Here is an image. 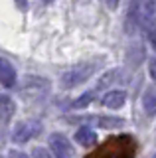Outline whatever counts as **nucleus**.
Segmentation results:
<instances>
[{
    "label": "nucleus",
    "mask_w": 156,
    "mask_h": 158,
    "mask_svg": "<svg viewBox=\"0 0 156 158\" xmlns=\"http://www.w3.org/2000/svg\"><path fill=\"white\" fill-rule=\"evenodd\" d=\"M97 71H99V63H97V61H83V63H77V65H73V67L67 69V71L61 73L60 83H61L63 89H73V87L81 85V83L89 81V79L93 77Z\"/></svg>",
    "instance_id": "1"
},
{
    "label": "nucleus",
    "mask_w": 156,
    "mask_h": 158,
    "mask_svg": "<svg viewBox=\"0 0 156 158\" xmlns=\"http://www.w3.org/2000/svg\"><path fill=\"white\" fill-rule=\"evenodd\" d=\"M22 93L30 99H40L43 95H47L50 91V81L46 77H40V75H26L22 79Z\"/></svg>",
    "instance_id": "2"
},
{
    "label": "nucleus",
    "mask_w": 156,
    "mask_h": 158,
    "mask_svg": "<svg viewBox=\"0 0 156 158\" xmlns=\"http://www.w3.org/2000/svg\"><path fill=\"white\" fill-rule=\"evenodd\" d=\"M140 8V30L148 34V38L156 32V0H138Z\"/></svg>",
    "instance_id": "3"
},
{
    "label": "nucleus",
    "mask_w": 156,
    "mask_h": 158,
    "mask_svg": "<svg viewBox=\"0 0 156 158\" xmlns=\"http://www.w3.org/2000/svg\"><path fill=\"white\" fill-rule=\"evenodd\" d=\"M42 131V125L38 121H20L12 131V140L18 142V144H24V142H30L34 136H38Z\"/></svg>",
    "instance_id": "4"
},
{
    "label": "nucleus",
    "mask_w": 156,
    "mask_h": 158,
    "mask_svg": "<svg viewBox=\"0 0 156 158\" xmlns=\"http://www.w3.org/2000/svg\"><path fill=\"white\" fill-rule=\"evenodd\" d=\"M47 142H50V150H51V154L55 158H73V154H75L69 138L65 135L53 132V135H50V140Z\"/></svg>",
    "instance_id": "5"
},
{
    "label": "nucleus",
    "mask_w": 156,
    "mask_h": 158,
    "mask_svg": "<svg viewBox=\"0 0 156 158\" xmlns=\"http://www.w3.org/2000/svg\"><path fill=\"white\" fill-rule=\"evenodd\" d=\"M126 32L134 34L140 28V8H138V0H130V6L126 10V24H125Z\"/></svg>",
    "instance_id": "6"
},
{
    "label": "nucleus",
    "mask_w": 156,
    "mask_h": 158,
    "mask_svg": "<svg viewBox=\"0 0 156 158\" xmlns=\"http://www.w3.org/2000/svg\"><path fill=\"white\" fill-rule=\"evenodd\" d=\"M16 113V103L10 95H0V125H8Z\"/></svg>",
    "instance_id": "7"
},
{
    "label": "nucleus",
    "mask_w": 156,
    "mask_h": 158,
    "mask_svg": "<svg viewBox=\"0 0 156 158\" xmlns=\"http://www.w3.org/2000/svg\"><path fill=\"white\" fill-rule=\"evenodd\" d=\"M0 83L4 87H12L16 83V69L6 57H0Z\"/></svg>",
    "instance_id": "8"
},
{
    "label": "nucleus",
    "mask_w": 156,
    "mask_h": 158,
    "mask_svg": "<svg viewBox=\"0 0 156 158\" xmlns=\"http://www.w3.org/2000/svg\"><path fill=\"white\" fill-rule=\"evenodd\" d=\"M83 123H93V125L101 127V128H121L125 127V121L119 117H113V115H101V117H91V118H83Z\"/></svg>",
    "instance_id": "9"
},
{
    "label": "nucleus",
    "mask_w": 156,
    "mask_h": 158,
    "mask_svg": "<svg viewBox=\"0 0 156 158\" xmlns=\"http://www.w3.org/2000/svg\"><path fill=\"white\" fill-rule=\"evenodd\" d=\"M97 140H99V136H97V132L93 131V128L89 127H81L79 131L75 132V142L85 148H93L97 144Z\"/></svg>",
    "instance_id": "10"
},
{
    "label": "nucleus",
    "mask_w": 156,
    "mask_h": 158,
    "mask_svg": "<svg viewBox=\"0 0 156 158\" xmlns=\"http://www.w3.org/2000/svg\"><path fill=\"white\" fill-rule=\"evenodd\" d=\"M125 103H126V93L121 91V89H113V91L105 93L103 97V105L107 109H121L125 107Z\"/></svg>",
    "instance_id": "11"
},
{
    "label": "nucleus",
    "mask_w": 156,
    "mask_h": 158,
    "mask_svg": "<svg viewBox=\"0 0 156 158\" xmlns=\"http://www.w3.org/2000/svg\"><path fill=\"white\" fill-rule=\"evenodd\" d=\"M142 107H144V113L148 117H154L156 115V93L154 91H146L144 97H142Z\"/></svg>",
    "instance_id": "12"
},
{
    "label": "nucleus",
    "mask_w": 156,
    "mask_h": 158,
    "mask_svg": "<svg viewBox=\"0 0 156 158\" xmlns=\"http://www.w3.org/2000/svg\"><path fill=\"white\" fill-rule=\"evenodd\" d=\"M95 97H97V91H87V93H83L81 97H77L75 101H73V109H85L87 105H91V103L95 101Z\"/></svg>",
    "instance_id": "13"
},
{
    "label": "nucleus",
    "mask_w": 156,
    "mask_h": 158,
    "mask_svg": "<svg viewBox=\"0 0 156 158\" xmlns=\"http://www.w3.org/2000/svg\"><path fill=\"white\" fill-rule=\"evenodd\" d=\"M115 77H117V71H107L105 75L99 79V83H97V89H105V87H109V85H111V81H115Z\"/></svg>",
    "instance_id": "14"
},
{
    "label": "nucleus",
    "mask_w": 156,
    "mask_h": 158,
    "mask_svg": "<svg viewBox=\"0 0 156 158\" xmlns=\"http://www.w3.org/2000/svg\"><path fill=\"white\" fill-rule=\"evenodd\" d=\"M32 158H51V154H50V150H47V148L36 146V148L32 150Z\"/></svg>",
    "instance_id": "15"
},
{
    "label": "nucleus",
    "mask_w": 156,
    "mask_h": 158,
    "mask_svg": "<svg viewBox=\"0 0 156 158\" xmlns=\"http://www.w3.org/2000/svg\"><path fill=\"white\" fill-rule=\"evenodd\" d=\"M8 158H30V156L24 154L22 150H10V152H8Z\"/></svg>",
    "instance_id": "16"
},
{
    "label": "nucleus",
    "mask_w": 156,
    "mask_h": 158,
    "mask_svg": "<svg viewBox=\"0 0 156 158\" xmlns=\"http://www.w3.org/2000/svg\"><path fill=\"white\" fill-rule=\"evenodd\" d=\"M148 69H150V77L156 81V59H150V63H148Z\"/></svg>",
    "instance_id": "17"
},
{
    "label": "nucleus",
    "mask_w": 156,
    "mask_h": 158,
    "mask_svg": "<svg viewBox=\"0 0 156 158\" xmlns=\"http://www.w3.org/2000/svg\"><path fill=\"white\" fill-rule=\"evenodd\" d=\"M119 2H121V0H107V6H109L111 10H115L117 6H119Z\"/></svg>",
    "instance_id": "18"
},
{
    "label": "nucleus",
    "mask_w": 156,
    "mask_h": 158,
    "mask_svg": "<svg viewBox=\"0 0 156 158\" xmlns=\"http://www.w3.org/2000/svg\"><path fill=\"white\" fill-rule=\"evenodd\" d=\"M16 4H18V8H20V10H26L28 8V0H16Z\"/></svg>",
    "instance_id": "19"
},
{
    "label": "nucleus",
    "mask_w": 156,
    "mask_h": 158,
    "mask_svg": "<svg viewBox=\"0 0 156 158\" xmlns=\"http://www.w3.org/2000/svg\"><path fill=\"white\" fill-rule=\"evenodd\" d=\"M150 40H152V46H154V49H156V32L152 34V36H150Z\"/></svg>",
    "instance_id": "20"
},
{
    "label": "nucleus",
    "mask_w": 156,
    "mask_h": 158,
    "mask_svg": "<svg viewBox=\"0 0 156 158\" xmlns=\"http://www.w3.org/2000/svg\"><path fill=\"white\" fill-rule=\"evenodd\" d=\"M43 2H47V4H51V2H53V0H43Z\"/></svg>",
    "instance_id": "21"
},
{
    "label": "nucleus",
    "mask_w": 156,
    "mask_h": 158,
    "mask_svg": "<svg viewBox=\"0 0 156 158\" xmlns=\"http://www.w3.org/2000/svg\"><path fill=\"white\" fill-rule=\"evenodd\" d=\"M0 158H4V156H0Z\"/></svg>",
    "instance_id": "22"
}]
</instances>
